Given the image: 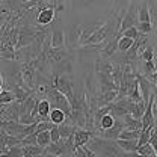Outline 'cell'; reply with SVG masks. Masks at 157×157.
<instances>
[{"mask_svg": "<svg viewBox=\"0 0 157 157\" xmlns=\"http://www.w3.org/2000/svg\"><path fill=\"white\" fill-rule=\"evenodd\" d=\"M136 14H137V23H142V21H150V23H153L148 2H140V3H139V6H136Z\"/></svg>", "mask_w": 157, "mask_h": 157, "instance_id": "obj_10", "label": "cell"}, {"mask_svg": "<svg viewBox=\"0 0 157 157\" xmlns=\"http://www.w3.org/2000/svg\"><path fill=\"white\" fill-rule=\"evenodd\" d=\"M55 20V6L53 5H45L38 11L36 15V23L41 26H47L50 23H53Z\"/></svg>", "mask_w": 157, "mask_h": 157, "instance_id": "obj_5", "label": "cell"}, {"mask_svg": "<svg viewBox=\"0 0 157 157\" xmlns=\"http://www.w3.org/2000/svg\"><path fill=\"white\" fill-rule=\"evenodd\" d=\"M23 145V144H21ZM44 154V148L39 147L38 144H27L23 145V156L21 157H36Z\"/></svg>", "mask_w": 157, "mask_h": 157, "instance_id": "obj_12", "label": "cell"}, {"mask_svg": "<svg viewBox=\"0 0 157 157\" xmlns=\"http://www.w3.org/2000/svg\"><path fill=\"white\" fill-rule=\"evenodd\" d=\"M50 140L52 142H58L59 139H60V135H59V128H58V125L56 124H53L52 127H50Z\"/></svg>", "mask_w": 157, "mask_h": 157, "instance_id": "obj_24", "label": "cell"}, {"mask_svg": "<svg viewBox=\"0 0 157 157\" xmlns=\"http://www.w3.org/2000/svg\"><path fill=\"white\" fill-rule=\"evenodd\" d=\"M73 156H77V157H94L95 154L88 148V145H82V147H77L74 150V154Z\"/></svg>", "mask_w": 157, "mask_h": 157, "instance_id": "obj_21", "label": "cell"}, {"mask_svg": "<svg viewBox=\"0 0 157 157\" xmlns=\"http://www.w3.org/2000/svg\"><path fill=\"white\" fill-rule=\"evenodd\" d=\"M15 101V94L12 91H3L0 92V103L2 104H8V103H12Z\"/></svg>", "mask_w": 157, "mask_h": 157, "instance_id": "obj_22", "label": "cell"}, {"mask_svg": "<svg viewBox=\"0 0 157 157\" xmlns=\"http://www.w3.org/2000/svg\"><path fill=\"white\" fill-rule=\"evenodd\" d=\"M50 45L53 48H63L65 47V33L60 26H55L52 36H50Z\"/></svg>", "mask_w": 157, "mask_h": 157, "instance_id": "obj_8", "label": "cell"}, {"mask_svg": "<svg viewBox=\"0 0 157 157\" xmlns=\"http://www.w3.org/2000/svg\"><path fill=\"white\" fill-rule=\"evenodd\" d=\"M50 142L52 140H50V132L48 130H42V132L36 133V144H38L39 147L45 148Z\"/></svg>", "mask_w": 157, "mask_h": 157, "instance_id": "obj_19", "label": "cell"}, {"mask_svg": "<svg viewBox=\"0 0 157 157\" xmlns=\"http://www.w3.org/2000/svg\"><path fill=\"white\" fill-rule=\"evenodd\" d=\"M135 27L137 29V32H139V33H142V35H150V33L153 32V23H150V21L137 23Z\"/></svg>", "mask_w": 157, "mask_h": 157, "instance_id": "obj_20", "label": "cell"}, {"mask_svg": "<svg viewBox=\"0 0 157 157\" xmlns=\"http://www.w3.org/2000/svg\"><path fill=\"white\" fill-rule=\"evenodd\" d=\"M137 24V14H136V3L135 2H130L128 3V8L125 11V14L121 17L119 21V26H118V32H117V38L121 36V32L128 29V27H133Z\"/></svg>", "mask_w": 157, "mask_h": 157, "instance_id": "obj_3", "label": "cell"}, {"mask_svg": "<svg viewBox=\"0 0 157 157\" xmlns=\"http://www.w3.org/2000/svg\"><path fill=\"white\" fill-rule=\"evenodd\" d=\"M50 103L47 98H39V101L36 103V118L38 121H48V113H50Z\"/></svg>", "mask_w": 157, "mask_h": 157, "instance_id": "obj_9", "label": "cell"}, {"mask_svg": "<svg viewBox=\"0 0 157 157\" xmlns=\"http://www.w3.org/2000/svg\"><path fill=\"white\" fill-rule=\"evenodd\" d=\"M92 136H95L94 132L88 130V128H76L74 130V135H73V139H74V147H82V145H86V142L91 139Z\"/></svg>", "mask_w": 157, "mask_h": 157, "instance_id": "obj_7", "label": "cell"}, {"mask_svg": "<svg viewBox=\"0 0 157 157\" xmlns=\"http://www.w3.org/2000/svg\"><path fill=\"white\" fill-rule=\"evenodd\" d=\"M42 156H67V150H65L63 140L59 139L58 142H50L44 148V154Z\"/></svg>", "mask_w": 157, "mask_h": 157, "instance_id": "obj_6", "label": "cell"}, {"mask_svg": "<svg viewBox=\"0 0 157 157\" xmlns=\"http://www.w3.org/2000/svg\"><path fill=\"white\" fill-rule=\"evenodd\" d=\"M121 35H122V36H127V38H132L133 41H135V39H136L137 36L140 35V33L137 32V29L135 27V26H133V27H128V29L122 30V32H121Z\"/></svg>", "mask_w": 157, "mask_h": 157, "instance_id": "obj_23", "label": "cell"}, {"mask_svg": "<svg viewBox=\"0 0 157 157\" xmlns=\"http://www.w3.org/2000/svg\"><path fill=\"white\" fill-rule=\"evenodd\" d=\"M117 42H118V38H112V39H109L103 47V50H101V58L103 59H109L110 56H113L115 55V52L118 50V45H117Z\"/></svg>", "mask_w": 157, "mask_h": 157, "instance_id": "obj_13", "label": "cell"}, {"mask_svg": "<svg viewBox=\"0 0 157 157\" xmlns=\"http://www.w3.org/2000/svg\"><path fill=\"white\" fill-rule=\"evenodd\" d=\"M150 82H156V67H154V59L153 60H144V74Z\"/></svg>", "mask_w": 157, "mask_h": 157, "instance_id": "obj_16", "label": "cell"}, {"mask_svg": "<svg viewBox=\"0 0 157 157\" xmlns=\"http://www.w3.org/2000/svg\"><path fill=\"white\" fill-rule=\"evenodd\" d=\"M115 142L124 153H135L137 148L136 139H121V137H118V139H115Z\"/></svg>", "mask_w": 157, "mask_h": 157, "instance_id": "obj_11", "label": "cell"}, {"mask_svg": "<svg viewBox=\"0 0 157 157\" xmlns=\"http://www.w3.org/2000/svg\"><path fill=\"white\" fill-rule=\"evenodd\" d=\"M121 118H122V121H124L125 128H128V130H140V128H142V122H140V119L133 118L130 113H125V115H122Z\"/></svg>", "mask_w": 157, "mask_h": 157, "instance_id": "obj_15", "label": "cell"}, {"mask_svg": "<svg viewBox=\"0 0 157 157\" xmlns=\"http://www.w3.org/2000/svg\"><path fill=\"white\" fill-rule=\"evenodd\" d=\"M0 86H3V76L0 74Z\"/></svg>", "mask_w": 157, "mask_h": 157, "instance_id": "obj_26", "label": "cell"}, {"mask_svg": "<svg viewBox=\"0 0 157 157\" xmlns=\"http://www.w3.org/2000/svg\"><path fill=\"white\" fill-rule=\"evenodd\" d=\"M88 148L95 156H122L125 154L113 139H106L101 136H92L86 142Z\"/></svg>", "mask_w": 157, "mask_h": 157, "instance_id": "obj_1", "label": "cell"}, {"mask_svg": "<svg viewBox=\"0 0 157 157\" xmlns=\"http://www.w3.org/2000/svg\"><path fill=\"white\" fill-rule=\"evenodd\" d=\"M52 86L56 88L59 92H62L65 97L70 100H73L74 95V86H73V80L68 74H58V76H53L52 77Z\"/></svg>", "mask_w": 157, "mask_h": 157, "instance_id": "obj_2", "label": "cell"}, {"mask_svg": "<svg viewBox=\"0 0 157 157\" xmlns=\"http://www.w3.org/2000/svg\"><path fill=\"white\" fill-rule=\"evenodd\" d=\"M124 128H125V125H124V121H122V118L115 117L113 124H112L109 128H104V130H101L97 136L106 137V139H113V140H115V139H118V137H119V133H121Z\"/></svg>", "mask_w": 157, "mask_h": 157, "instance_id": "obj_4", "label": "cell"}, {"mask_svg": "<svg viewBox=\"0 0 157 157\" xmlns=\"http://www.w3.org/2000/svg\"><path fill=\"white\" fill-rule=\"evenodd\" d=\"M136 153L137 156H145V157H157V151L153 148V145L150 142H145L142 145H137L136 148Z\"/></svg>", "mask_w": 157, "mask_h": 157, "instance_id": "obj_14", "label": "cell"}, {"mask_svg": "<svg viewBox=\"0 0 157 157\" xmlns=\"http://www.w3.org/2000/svg\"><path fill=\"white\" fill-rule=\"evenodd\" d=\"M148 142L153 145V148L157 151V133H156V130H153L151 132V135H150V139H148Z\"/></svg>", "mask_w": 157, "mask_h": 157, "instance_id": "obj_25", "label": "cell"}, {"mask_svg": "<svg viewBox=\"0 0 157 157\" xmlns=\"http://www.w3.org/2000/svg\"><path fill=\"white\" fill-rule=\"evenodd\" d=\"M0 92H2V86H0Z\"/></svg>", "mask_w": 157, "mask_h": 157, "instance_id": "obj_27", "label": "cell"}, {"mask_svg": "<svg viewBox=\"0 0 157 157\" xmlns=\"http://www.w3.org/2000/svg\"><path fill=\"white\" fill-rule=\"evenodd\" d=\"M117 45H118V50L121 52V53H125L132 45H133V39L132 38H127V36H119L118 38V42H117Z\"/></svg>", "mask_w": 157, "mask_h": 157, "instance_id": "obj_18", "label": "cell"}, {"mask_svg": "<svg viewBox=\"0 0 157 157\" xmlns=\"http://www.w3.org/2000/svg\"><path fill=\"white\" fill-rule=\"evenodd\" d=\"M67 115L60 110V109H56V107H52L50 109V113H48V121L52 122V124H60V122H63L65 119H67Z\"/></svg>", "mask_w": 157, "mask_h": 157, "instance_id": "obj_17", "label": "cell"}]
</instances>
